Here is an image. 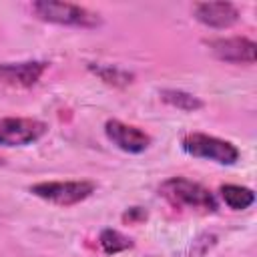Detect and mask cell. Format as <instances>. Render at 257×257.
<instances>
[{"label": "cell", "mask_w": 257, "mask_h": 257, "mask_svg": "<svg viewBox=\"0 0 257 257\" xmlns=\"http://www.w3.org/2000/svg\"><path fill=\"white\" fill-rule=\"evenodd\" d=\"M48 62L44 60H26V62H0V82L28 88L34 86L46 72Z\"/></svg>", "instance_id": "8"}, {"label": "cell", "mask_w": 257, "mask_h": 257, "mask_svg": "<svg viewBox=\"0 0 257 257\" xmlns=\"http://www.w3.org/2000/svg\"><path fill=\"white\" fill-rule=\"evenodd\" d=\"M98 243H100V249H102L106 255H116V253L126 251V249H131V247L135 245L131 237L122 235V233L116 231V229H104V231L100 233V237H98Z\"/></svg>", "instance_id": "13"}, {"label": "cell", "mask_w": 257, "mask_h": 257, "mask_svg": "<svg viewBox=\"0 0 257 257\" xmlns=\"http://www.w3.org/2000/svg\"><path fill=\"white\" fill-rule=\"evenodd\" d=\"M211 52L229 64H255V50L257 44L245 36H231V38H217L209 42Z\"/></svg>", "instance_id": "7"}, {"label": "cell", "mask_w": 257, "mask_h": 257, "mask_svg": "<svg viewBox=\"0 0 257 257\" xmlns=\"http://www.w3.org/2000/svg\"><path fill=\"white\" fill-rule=\"evenodd\" d=\"M48 124L26 116H0V147H26L42 139Z\"/></svg>", "instance_id": "5"}, {"label": "cell", "mask_w": 257, "mask_h": 257, "mask_svg": "<svg viewBox=\"0 0 257 257\" xmlns=\"http://www.w3.org/2000/svg\"><path fill=\"white\" fill-rule=\"evenodd\" d=\"M181 147L187 155L197 159H207L219 165H233L239 159V149L219 137L205 135V133H189L183 137Z\"/></svg>", "instance_id": "3"}, {"label": "cell", "mask_w": 257, "mask_h": 257, "mask_svg": "<svg viewBox=\"0 0 257 257\" xmlns=\"http://www.w3.org/2000/svg\"><path fill=\"white\" fill-rule=\"evenodd\" d=\"M32 12L44 20V22H52V24H60V26H74V28H96L102 24V18L78 4H70V2H56V0H38L32 2Z\"/></svg>", "instance_id": "2"}, {"label": "cell", "mask_w": 257, "mask_h": 257, "mask_svg": "<svg viewBox=\"0 0 257 257\" xmlns=\"http://www.w3.org/2000/svg\"><path fill=\"white\" fill-rule=\"evenodd\" d=\"M145 217H147V213H145L143 209H139V207H133V209H128V211L122 215V219L128 221V223H133L135 219H145Z\"/></svg>", "instance_id": "14"}, {"label": "cell", "mask_w": 257, "mask_h": 257, "mask_svg": "<svg viewBox=\"0 0 257 257\" xmlns=\"http://www.w3.org/2000/svg\"><path fill=\"white\" fill-rule=\"evenodd\" d=\"M159 96H161L163 102H167L169 106H175V108H179L183 112H195V110H199V108L205 106V102L199 96H195L191 92H185V90L165 88V90L159 92Z\"/></svg>", "instance_id": "11"}, {"label": "cell", "mask_w": 257, "mask_h": 257, "mask_svg": "<svg viewBox=\"0 0 257 257\" xmlns=\"http://www.w3.org/2000/svg\"><path fill=\"white\" fill-rule=\"evenodd\" d=\"M221 199L225 201V205L233 211H243L249 209L255 203V193L249 187H241V185H223L219 189Z\"/></svg>", "instance_id": "10"}, {"label": "cell", "mask_w": 257, "mask_h": 257, "mask_svg": "<svg viewBox=\"0 0 257 257\" xmlns=\"http://www.w3.org/2000/svg\"><path fill=\"white\" fill-rule=\"evenodd\" d=\"M104 133H106V139L112 145H116L120 151L131 153V155L145 153L149 149V145H151V137L145 131H141L139 126L126 124L122 120H116V118L106 120Z\"/></svg>", "instance_id": "6"}, {"label": "cell", "mask_w": 257, "mask_h": 257, "mask_svg": "<svg viewBox=\"0 0 257 257\" xmlns=\"http://www.w3.org/2000/svg\"><path fill=\"white\" fill-rule=\"evenodd\" d=\"M159 195L175 209H187V211H197V213H215L217 211L215 195L201 183H195L185 177L167 179L159 187Z\"/></svg>", "instance_id": "1"}, {"label": "cell", "mask_w": 257, "mask_h": 257, "mask_svg": "<svg viewBox=\"0 0 257 257\" xmlns=\"http://www.w3.org/2000/svg\"><path fill=\"white\" fill-rule=\"evenodd\" d=\"M96 185L90 181H42L30 185V193L58 207H72L94 193Z\"/></svg>", "instance_id": "4"}, {"label": "cell", "mask_w": 257, "mask_h": 257, "mask_svg": "<svg viewBox=\"0 0 257 257\" xmlns=\"http://www.w3.org/2000/svg\"><path fill=\"white\" fill-rule=\"evenodd\" d=\"M88 70L96 74L102 82L112 84V86H126L133 82V74L118 68V66H104V64H88Z\"/></svg>", "instance_id": "12"}, {"label": "cell", "mask_w": 257, "mask_h": 257, "mask_svg": "<svg viewBox=\"0 0 257 257\" xmlns=\"http://www.w3.org/2000/svg\"><path fill=\"white\" fill-rule=\"evenodd\" d=\"M193 12L195 18L209 28H229L239 20V10L231 2H199Z\"/></svg>", "instance_id": "9"}]
</instances>
